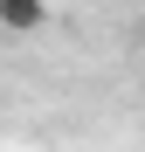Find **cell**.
Instances as JSON below:
<instances>
[{"instance_id": "6da1fadb", "label": "cell", "mask_w": 145, "mask_h": 152, "mask_svg": "<svg viewBox=\"0 0 145 152\" xmlns=\"http://www.w3.org/2000/svg\"><path fill=\"white\" fill-rule=\"evenodd\" d=\"M48 21H55L48 0H0V28H7V35H42Z\"/></svg>"}]
</instances>
